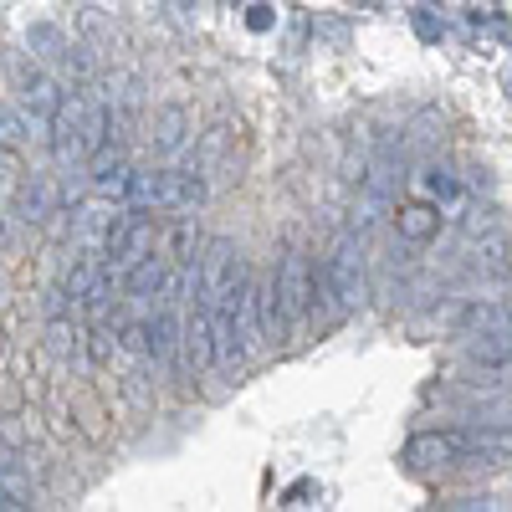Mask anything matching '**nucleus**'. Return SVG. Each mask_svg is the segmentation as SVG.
<instances>
[{
  "instance_id": "nucleus-1",
  "label": "nucleus",
  "mask_w": 512,
  "mask_h": 512,
  "mask_svg": "<svg viewBox=\"0 0 512 512\" xmlns=\"http://www.w3.org/2000/svg\"><path fill=\"white\" fill-rule=\"evenodd\" d=\"M200 251L205 256H200V272H195V292H200V308H216L246 287V267H241L236 241H210Z\"/></svg>"
},
{
  "instance_id": "nucleus-2",
  "label": "nucleus",
  "mask_w": 512,
  "mask_h": 512,
  "mask_svg": "<svg viewBox=\"0 0 512 512\" xmlns=\"http://www.w3.org/2000/svg\"><path fill=\"white\" fill-rule=\"evenodd\" d=\"M333 297H338V308L354 313L364 308V297H369V267H364V241L359 236H338L333 251H328V267H323Z\"/></svg>"
},
{
  "instance_id": "nucleus-3",
  "label": "nucleus",
  "mask_w": 512,
  "mask_h": 512,
  "mask_svg": "<svg viewBox=\"0 0 512 512\" xmlns=\"http://www.w3.org/2000/svg\"><path fill=\"white\" fill-rule=\"evenodd\" d=\"M272 277H277V292H282L287 323H308V313H313V292H318V272H313V262H308L303 251H292Z\"/></svg>"
},
{
  "instance_id": "nucleus-4",
  "label": "nucleus",
  "mask_w": 512,
  "mask_h": 512,
  "mask_svg": "<svg viewBox=\"0 0 512 512\" xmlns=\"http://www.w3.org/2000/svg\"><path fill=\"white\" fill-rule=\"evenodd\" d=\"M82 118H88V98H82V93H62V103H57V113L47 123L57 164H82V159H88V144H82Z\"/></svg>"
},
{
  "instance_id": "nucleus-5",
  "label": "nucleus",
  "mask_w": 512,
  "mask_h": 512,
  "mask_svg": "<svg viewBox=\"0 0 512 512\" xmlns=\"http://www.w3.org/2000/svg\"><path fill=\"white\" fill-rule=\"evenodd\" d=\"M205 195V169H159V210H195Z\"/></svg>"
},
{
  "instance_id": "nucleus-6",
  "label": "nucleus",
  "mask_w": 512,
  "mask_h": 512,
  "mask_svg": "<svg viewBox=\"0 0 512 512\" xmlns=\"http://www.w3.org/2000/svg\"><path fill=\"white\" fill-rule=\"evenodd\" d=\"M251 313H256V333H262L267 344H282V338H287V308H282L277 277L251 282Z\"/></svg>"
},
{
  "instance_id": "nucleus-7",
  "label": "nucleus",
  "mask_w": 512,
  "mask_h": 512,
  "mask_svg": "<svg viewBox=\"0 0 512 512\" xmlns=\"http://www.w3.org/2000/svg\"><path fill=\"white\" fill-rule=\"evenodd\" d=\"M180 364H185L190 374L216 364V344H210V318H205V308H195L190 318H180Z\"/></svg>"
},
{
  "instance_id": "nucleus-8",
  "label": "nucleus",
  "mask_w": 512,
  "mask_h": 512,
  "mask_svg": "<svg viewBox=\"0 0 512 512\" xmlns=\"http://www.w3.org/2000/svg\"><path fill=\"white\" fill-rule=\"evenodd\" d=\"M103 282H113L103 251H98V256L88 251V256H77V262H67V272H62V297H72V303H88Z\"/></svg>"
},
{
  "instance_id": "nucleus-9",
  "label": "nucleus",
  "mask_w": 512,
  "mask_h": 512,
  "mask_svg": "<svg viewBox=\"0 0 512 512\" xmlns=\"http://www.w3.org/2000/svg\"><path fill=\"white\" fill-rule=\"evenodd\" d=\"M395 226H400V241H410V246H425L436 231H441V210L431 205V200H410V205H400L395 210Z\"/></svg>"
},
{
  "instance_id": "nucleus-10",
  "label": "nucleus",
  "mask_w": 512,
  "mask_h": 512,
  "mask_svg": "<svg viewBox=\"0 0 512 512\" xmlns=\"http://www.w3.org/2000/svg\"><path fill=\"white\" fill-rule=\"evenodd\" d=\"M57 103H62L57 77H47V72H31V77H26V88H21V108L31 113V123H36V128H41V123H52Z\"/></svg>"
},
{
  "instance_id": "nucleus-11",
  "label": "nucleus",
  "mask_w": 512,
  "mask_h": 512,
  "mask_svg": "<svg viewBox=\"0 0 512 512\" xmlns=\"http://www.w3.org/2000/svg\"><path fill=\"white\" fill-rule=\"evenodd\" d=\"M200 226L195 221H175V226H164V236H159V256L169 267H190L195 256H200Z\"/></svg>"
},
{
  "instance_id": "nucleus-12",
  "label": "nucleus",
  "mask_w": 512,
  "mask_h": 512,
  "mask_svg": "<svg viewBox=\"0 0 512 512\" xmlns=\"http://www.w3.org/2000/svg\"><path fill=\"white\" fill-rule=\"evenodd\" d=\"M190 134H195V123H190L185 108L169 103V108L154 113V149H159V154H180V149L190 144Z\"/></svg>"
},
{
  "instance_id": "nucleus-13",
  "label": "nucleus",
  "mask_w": 512,
  "mask_h": 512,
  "mask_svg": "<svg viewBox=\"0 0 512 512\" xmlns=\"http://www.w3.org/2000/svg\"><path fill=\"white\" fill-rule=\"evenodd\" d=\"M144 328H149V359H175L180 354V313L169 303H159V313Z\"/></svg>"
},
{
  "instance_id": "nucleus-14",
  "label": "nucleus",
  "mask_w": 512,
  "mask_h": 512,
  "mask_svg": "<svg viewBox=\"0 0 512 512\" xmlns=\"http://www.w3.org/2000/svg\"><path fill=\"white\" fill-rule=\"evenodd\" d=\"M52 210H57V185L52 180H26L21 190H16V216L21 221H47L52 216Z\"/></svg>"
},
{
  "instance_id": "nucleus-15",
  "label": "nucleus",
  "mask_w": 512,
  "mask_h": 512,
  "mask_svg": "<svg viewBox=\"0 0 512 512\" xmlns=\"http://www.w3.org/2000/svg\"><path fill=\"white\" fill-rule=\"evenodd\" d=\"M16 456L0 451V512H16V507H31V482L11 466Z\"/></svg>"
},
{
  "instance_id": "nucleus-16",
  "label": "nucleus",
  "mask_w": 512,
  "mask_h": 512,
  "mask_svg": "<svg viewBox=\"0 0 512 512\" xmlns=\"http://www.w3.org/2000/svg\"><path fill=\"white\" fill-rule=\"evenodd\" d=\"M461 328L466 333H497V328H512V308L502 303H472L461 313Z\"/></svg>"
},
{
  "instance_id": "nucleus-17",
  "label": "nucleus",
  "mask_w": 512,
  "mask_h": 512,
  "mask_svg": "<svg viewBox=\"0 0 512 512\" xmlns=\"http://www.w3.org/2000/svg\"><path fill=\"white\" fill-rule=\"evenodd\" d=\"M164 267H169L164 256H144V262H139L134 272L123 277V287L134 292V297H149V292H159V282H164Z\"/></svg>"
},
{
  "instance_id": "nucleus-18",
  "label": "nucleus",
  "mask_w": 512,
  "mask_h": 512,
  "mask_svg": "<svg viewBox=\"0 0 512 512\" xmlns=\"http://www.w3.org/2000/svg\"><path fill=\"white\" fill-rule=\"evenodd\" d=\"M31 113L26 108H11V103H0V144L6 149H16V144H26L31 139Z\"/></svg>"
},
{
  "instance_id": "nucleus-19",
  "label": "nucleus",
  "mask_w": 512,
  "mask_h": 512,
  "mask_svg": "<svg viewBox=\"0 0 512 512\" xmlns=\"http://www.w3.org/2000/svg\"><path fill=\"white\" fill-rule=\"evenodd\" d=\"M477 262H482L492 277H507V272H512V241H507V236H497V231H487Z\"/></svg>"
},
{
  "instance_id": "nucleus-20",
  "label": "nucleus",
  "mask_w": 512,
  "mask_h": 512,
  "mask_svg": "<svg viewBox=\"0 0 512 512\" xmlns=\"http://www.w3.org/2000/svg\"><path fill=\"white\" fill-rule=\"evenodd\" d=\"M420 185H425V195H431V200H441V205H451V200L461 195V180L451 175L446 164H431V169L420 175Z\"/></svg>"
},
{
  "instance_id": "nucleus-21",
  "label": "nucleus",
  "mask_w": 512,
  "mask_h": 512,
  "mask_svg": "<svg viewBox=\"0 0 512 512\" xmlns=\"http://www.w3.org/2000/svg\"><path fill=\"white\" fill-rule=\"evenodd\" d=\"M47 349H52L57 359H67V354H77V349H82V333H77L62 313H52V323H47Z\"/></svg>"
},
{
  "instance_id": "nucleus-22",
  "label": "nucleus",
  "mask_w": 512,
  "mask_h": 512,
  "mask_svg": "<svg viewBox=\"0 0 512 512\" xmlns=\"http://www.w3.org/2000/svg\"><path fill=\"white\" fill-rule=\"evenodd\" d=\"M31 52L36 57H67V36L57 31V26H31Z\"/></svg>"
},
{
  "instance_id": "nucleus-23",
  "label": "nucleus",
  "mask_w": 512,
  "mask_h": 512,
  "mask_svg": "<svg viewBox=\"0 0 512 512\" xmlns=\"http://www.w3.org/2000/svg\"><path fill=\"white\" fill-rule=\"evenodd\" d=\"M113 349H118V338H113L108 328H93V333H88V359H93V364L113 359Z\"/></svg>"
},
{
  "instance_id": "nucleus-24",
  "label": "nucleus",
  "mask_w": 512,
  "mask_h": 512,
  "mask_svg": "<svg viewBox=\"0 0 512 512\" xmlns=\"http://www.w3.org/2000/svg\"><path fill=\"white\" fill-rule=\"evenodd\" d=\"M415 31H420V41H441V21H436V6H415Z\"/></svg>"
},
{
  "instance_id": "nucleus-25",
  "label": "nucleus",
  "mask_w": 512,
  "mask_h": 512,
  "mask_svg": "<svg viewBox=\"0 0 512 512\" xmlns=\"http://www.w3.org/2000/svg\"><path fill=\"white\" fill-rule=\"evenodd\" d=\"M123 349H128V354H149V328H144V323H128V328H123Z\"/></svg>"
},
{
  "instance_id": "nucleus-26",
  "label": "nucleus",
  "mask_w": 512,
  "mask_h": 512,
  "mask_svg": "<svg viewBox=\"0 0 512 512\" xmlns=\"http://www.w3.org/2000/svg\"><path fill=\"white\" fill-rule=\"evenodd\" d=\"M272 21H277L272 6H251V11H246V26H251V31H272Z\"/></svg>"
},
{
  "instance_id": "nucleus-27",
  "label": "nucleus",
  "mask_w": 512,
  "mask_h": 512,
  "mask_svg": "<svg viewBox=\"0 0 512 512\" xmlns=\"http://www.w3.org/2000/svg\"><path fill=\"white\" fill-rule=\"evenodd\" d=\"M0 236H6V216H0Z\"/></svg>"
}]
</instances>
